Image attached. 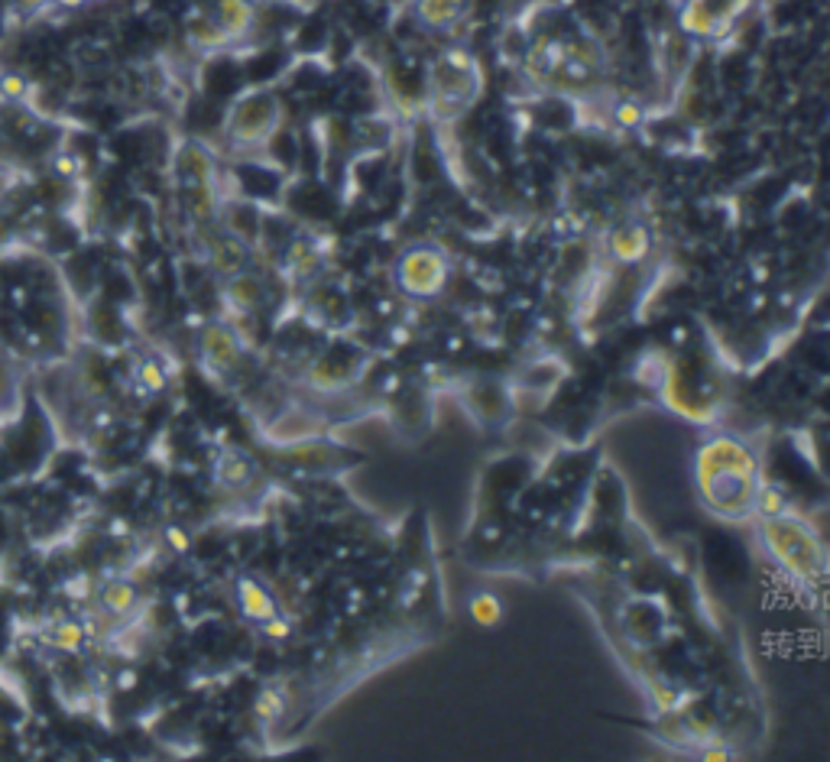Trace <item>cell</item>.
<instances>
[{
	"label": "cell",
	"mask_w": 830,
	"mask_h": 762,
	"mask_svg": "<svg viewBox=\"0 0 830 762\" xmlns=\"http://www.w3.org/2000/svg\"><path fill=\"white\" fill-rule=\"evenodd\" d=\"M694 483L707 513L727 523H746L756 516L766 477L759 455L746 441L733 435H717L704 441L694 455Z\"/></svg>",
	"instance_id": "6da1fadb"
},
{
	"label": "cell",
	"mask_w": 830,
	"mask_h": 762,
	"mask_svg": "<svg viewBox=\"0 0 830 762\" xmlns=\"http://www.w3.org/2000/svg\"><path fill=\"white\" fill-rule=\"evenodd\" d=\"M526 75L548 92H581L603 72V52L590 36L551 33L526 52Z\"/></svg>",
	"instance_id": "7a4b0ae2"
},
{
	"label": "cell",
	"mask_w": 830,
	"mask_h": 762,
	"mask_svg": "<svg viewBox=\"0 0 830 762\" xmlns=\"http://www.w3.org/2000/svg\"><path fill=\"white\" fill-rule=\"evenodd\" d=\"M759 542L776 568L805 587H821L828 577V545L821 532L805 523L795 510L759 516Z\"/></svg>",
	"instance_id": "3957f363"
},
{
	"label": "cell",
	"mask_w": 830,
	"mask_h": 762,
	"mask_svg": "<svg viewBox=\"0 0 830 762\" xmlns=\"http://www.w3.org/2000/svg\"><path fill=\"white\" fill-rule=\"evenodd\" d=\"M481 88H484V75H481L477 59L467 49H444L429 69L425 107L435 124H454L474 107Z\"/></svg>",
	"instance_id": "277c9868"
},
{
	"label": "cell",
	"mask_w": 830,
	"mask_h": 762,
	"mask_svg": "<svg viewBox=\"0 0 830 762\" xmlns=\"http://www.w3.org/2000/svg\"><path fill=\"white\" fill-rule=\"evenodd\" d=\"M280 127H283V101L273 92H250L231 107L224 137L234 153L250 156L273 144Z\"/></svg>",
	"instance_id": "5b68a950"
},
{
	"label": "cell",
	"mask_w": 830,
	"mask_h": 762,
	"mask_svg": "<svg viewBox=\"0 0 830 762\" xmlns=\"http://www.w3.org/2000/svg\"><path fill=\"white\" fill-rule=\"evenodd\" d=\"M256 27V7L250 0H211L208 10H201L189 33L192 43L201 49H231L246 40Z\"/></svg>",
	"instance_id": "8992f818"
},
{
	"label": "cell",
	"mask_w": 830,
	"mask_h": 762,
	"mask_svg": "<svg viewBox=\"0 0 830 762\" xmlns=\"http://www.w3.org/2000/svg\"><path fill=\"white\" fill-rule=\"evenodd\" d=\"M396 283L412 299H439L451 283V260L432 243H416L396 260Z\"/></svg>",
	"instance_id": "52a82bcc"
},
{
	"label": "cell",
	"mask_w": 830,
	"mask_h": 762,
	"mask_svg": "<svg viewBox=\"0 0 830 762\" xmlns=\"http://www.w3.org/2000/svg\"><path fill=\"white\" fill-rule=\"evenodd\" d=\"M753 0H682L679 23L697 40H717L749 10Z\"/></svg>",
	"instance_id": "ba28073f"
},
{
	"label": "cell",
	"mask_w": 830,
	"mask_h": 762,
	"mask_svg": "<svg viewBox=\"0 0 830 762\" xmlns=\"http://www.w3.org/2000/svg\"><path fill=\"white\" fill-rule=\"evenodd\" d=\"M283 468H293L298 474H335L347 468V451L325 441V438H298L290 441L286 448L276 451Z\"/></svg>",
	"instance_id": "9c48e42d"
},
{
	"label": "cell",
	"mask_w": 830,
	"mask_h": 762,
	"mask_svg": "<svg viewBox=\"0 0 830 762\" xmlns=\"http://www.w3.org/2000/svg\"><path fill=\"white\" fill-rule=\"evenodd\" d=\"M198 354L211 377H231L244 364V341L228 322H211L198 337Z\"/></svg>",
	"instance_id": "30bf717a"
},
{
	"label": "cell",
	"mask_w": 830,
	"mask_h": 762,
	"mask_svg": "<svg viewBox=\"0 0 830 762\" xmlns=\"http://www.w3.org/2000/svg\"><path fill=\"white\" fill-rule=\"evenodd\" d=\"M471 13V0H416L412 20L425 33H451L458 30Z\"/></svg>",
	"instance_id": "8fae6325"
},
{
	"label": "cell",
	"mask_w": 830,
	"mask_h": 762,
	"mask_svg": "<svg viewBox=\"0 0 830 762\" xmlns=\"http://www.w3.org/2000/svg\"><path fill=\"white\" fill-rule=\"evenodd\" d=\"M256 461L244 451H221V458L214 461V483L228 493H244L246 487L256 480Z\"/></svg>",
	"instance_id": "7c38bea8"
},
{
	"label": "cell",
	"mask_w": 830,
	"mask_h": 762,
	"mask_svg": "<svg viewBox=\"0 0 830 762\" xmlns=\"http://www.w3.org/2000/svg\"><path fill=\"white\" fill-rule=\"evenodd\" d=\"M238 607H241V614H244L250 623H256V626H263V623H270L273 617H280L276 597H273L270 587L260 584L256 577H241V581H238Z\"/></svg>",
	"instance_id": "4fadbf2b"
},
{
	"label": "cell",
	"mask_w": 830,
	"mask_h": 762,
	"mask_svg": "<svg viewBox=\"0 0 830 762\" xmlns=\"http://www.w3.org/2000/svg\"><path fill=\"white\" fill-rule=\"evenodd\" d=\"M607 250L613 253L617 263H639L649 253V231L642 225H617L607 238Z\"/></svg>",
	"instance_id": "5bb4252c"
},
{
	"label": "cell",
	"mask_w": 830,
	"mask_h": 762,
	"mask_svg": "<svg viewBox=\"0 0 830 762\" xmlns=\"http://www.w3.org/2000/svg\"><path fill=\"white\" fill-rule=\"evenodd\" d=\"M224 302L231 305L234 315H250L260 309L263 302V283L253 270H241L234 276H228V286H224Z\"/></svg>",
	"instance_id": "9a60e30c"
},
{
	"label": "cell",
	"mask_w": 830,
	"mask_h": 762,
	"mask_svg": "<svg viewBox=\"0 0 830 762\" xmlns=\"http://www.w3.org/2000/svg\"><path fill=\"white\" fill-rule=\"evenodd\" d=\"M98 607L114 619L130 617L140 607V591L130 581H107V584H101Z\"/></svg>",
	"instance_id": "2e32d148"
},
{
	"label": "cell",
	"mask_w": 830,
	"mask_h": 762,
	"mask_svg": "<svg viewBox=\"0 0 830 762\" xmlns=\"http://www.w3.org/2000/svg\"><path fill=\"white\" fill-rule=\"evenodd\" d=\"M46 639L59 653H82L88 633H85V623H78V619H59L46 629Z\"/></svg>",
	"instance_id": "e0dca14e"
},
{
	"label": "cell",
	"mask_w": 830,
	"mask_h": 762,
	"mask_svg": "<svg viewBox=\"0 0 830 762\" xmlns=\"http://www.w3.org/2000/svg\"><path fill=\"white\" fill-rule=\"evenodd\" d=\"M467 610H471V617L477 619L481 626H493V623H500V617H503L500 597H493V594H477Z\"/></svg>",
	"instance_id": "ac0fdd59"
},
{
	"label": "cell",
	"mask_w": 830,
	"mask_h": 762,
	"mask_svg": "<svg viewBox=\"0 0 830 762\" xmlns=\"http://www.w3.org/2000/svg\"><path fill=\"white\" fill-rule=\"evenodd\" d=\"M134 377H137V383H140L147 393H162V389H166V374H162V367H159L156 361H144V364H137Z\"/></svg>",
	"instance_id": "d6986e66"
},
{
	"label": "cell",
	"mask_w": 830,
	"mask_h": 762,
	"mask_svg": "<svg viewBox=\"0 0 830 762\" xmlns=\"http://www.w3.org/2000/svg\"><path fill=\"white\" fill-rule=\"evenodd\" d=\"M27 92H30L27 75H20V72H3V75H0V97H3V101L20 104V101L27 97Z\"/></svg>",
	"instance_id": "ffe728a7"
},
{
	"label": "cell",
	"mask_w": 830,
	"mask_h": 762,
	"mask_svg": "<svg viewBox=\"0 0 830 762\" xmlns=\"http://www.w3.org/2000/svg\"><path fill=\"white\" fill-rule=\"evenodd\" d=\"M55 3H62V7H78V3H85V0H55Z\"/></svg>",
	"instance_id": "44dd1931"
}]
</instances>
